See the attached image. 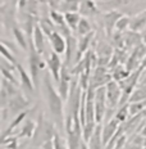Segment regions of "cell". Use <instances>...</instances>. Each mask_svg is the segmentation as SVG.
<instances>
[{"label": "cell", "instance_id": "cell-1", "mask_svg": "<svg viewBox=\"0 0 146 149\" xmlns=\"http://www.w3.org/2000/svg\"><path fill=\"white\" fill-rule=\"evenodd\" d=\"M51 74L50 73H45L44 76V91H45V97H46V103H48L49 111L50 114L54 120V122L58 126H60L63 123H66L64 120V112H63V99L60 98L58 90L51 85Z\"/></svg>", "mask_w": 146, "mask_h": 149}, {"label": "cell", "instance_id": "cell-2", "mask_svg": "<svg viewBox=\"0 0 146 149\" xmlns=\"http://www.w3.org/2000/svg\"><path fill=\"white\" fill-rule=\"evenodd\" d=\"M46 63L41 59V54H39L35 49L33 41L30 40V46H28V67L31 72V79L33 81V85L37 89L40 86V73L45 68Z\"/></svg>", "mask_w": 146, "mask_h": 149}, {"label": "cell", "instance_id": "cell-3", "mask_svg": "<svg viewBox=\"0 0 146 149\" xmlns=\"http://www.w3.org/2000/svg\"><path fill=\"white\" fill-rule=\"evenodd\" d=\"M108 111L107 102V89L99 88L95 90V121L98 125H101L102 120H105Z\"/></svg>", "mask_w": 146, "mask_h": 149}, {"label": "cell", "instance_id": "cell-4", "mask_svg": "<svg viewBox=\"0 0 146 149\" xmlns=\"http://www.w3.org/2000/svg\"><path fill=\"white\" fill-rule=\"evenodd\" d=\"M31 104V102L27 98L23 97L22 93H18L14 97H12L9 99L8 103V111H9V116L10 117H17L18 114H21L22 112L27 111L26 108Z\"/></svg>", "mask_w": 146, "mask_h": 149}, {"label": "cell", "instance_id": "cell-5", "mask_svg": "<svg viewBox=\"0 0 146 149\" xmlns=\"http://www.w3.org/2000/svg\"><path fill=\"white\" fill-rule=\"evenodd\" d=\"M72 73H71V70L67 68L63 64V68H62V73H60V80L58 82V93L60 95V98L64 100H68L69 98V93H71V84H72Z\"/></svg>", "mask_w": 146, "mask_h": 149}, {"label": "cell", "instance_id": "cell-6", "mask_svg": "<svg viewBox=\"0 0 146 149\" xmlns=\"http://www.w3.org/2000/svg\"><path fill=\"white\" fill-rule=\"evenodd\" d=\"M67 41V50H66V61H64V66L69 70H72V64H77V53H78V40L76 39L74 35H71L66 37Z\"/></svg>", "mask_w": 146, "mask_h": 149}, {"label": "cell", "instance_id": "cell-7", "mask_svg": "<svg viewBox=\"0 0 146 149\" xmlns=\"http://www.w3.org/2000/svg\"><path fill=\"white\" fill-rule=\"evenodd\" d=\"M105 89H107L108 108L113 109V108H116L117 105L120 103V99H122V89H120L119 84L116 82L114 80H111V81L105 86Z\"/></svg>", "mask_w": 146, "mask_h": 149}, {"label": "cell", "instance_id": "cell-8", "mask_svg": "<svg viewBox=\"0 0 146 149\" xmlns=\"http://www.w3.org/2000/svg\"><path fill=\"white\" fill-rule=\"evenodd\" d=\"M123 17V14L120 13L119 10H110L108 13H105L102 15V23H104V29H105V32H107V36L108 37H111L113 33L116 32V26H117V22Z\"/></svg>", "mask_w": 146, "mask_h": 149}, {"label": "cell", "instance_id": "cell-9", "mask_svg": "<svg viewBox=\"0 0 146 149\" xmlns=\"http://www.w3.org/2000/svg\"><path fill=\"white\" fill-rule=\"evenodd\" d=\"M46 66L49 68V73L53 76L55 82H59L60 80V73H62V68H63V63H62L60 58L57 53L51 52L50 55H49L48 61H46Z\"/></svg>", "mask_w": 146, "mask_h": 149}, {"label": "cell", "instance_id": "cell-10", "mask_svg": "<svg viewBox=\"0 0 146 149\" xmlns=\"http://www.w3.org/2000/svg\"><path fill=\"white\" fill-rule=\"evenodd\" d=\"M119 126H120V123L118 122L116 118H111L109 122H107L104 125V127H102V141H104L105 147H107V144L111 140V138L117 134Z\"/></svg>", "mask_w": 146, "mask_h": 149}, {"label": "cell", "instance_id": "cell-11", "mask_svg": "<svg viewBox=\"0 0 146 149\" xmlns=\"http://www.w3.org/2000/svg\"><path fill=\"white\" fill-rule=\"evenodd\" d=\"M124 36V50H133L136 46H138L140 44L144 42L142 40V35H140L137 32H132V31H126L123 33Z\"/></svg>", "mask_w": 146, "mask_h": 149}, {"label": "cell", "instance_id": "cell-12", "mask_svg": "<svg viewBox=\"0 0 146 149\" xmlns=\"http://www.w3.org/2000/svg\"><path fill=\"white\" fill-rule=\"evenodd\" d=\"M49 41H50V44L53 46V52L57 53L58 55L66 53V50H67V41L59 32L53 33V35L49 37Z\"/></svg>", "mask_w": 146, "mask_h": 149}, {"label": "cell", "instance_id": "cell-13", "mask_svg": "<svg viewBox=\"0 0 146 149\" xmlns=\"http://www.w3.org/2000/svg\"><path fill=\"white\" fill-rule=\"evenodd\" d=\"M80 15L82 18H91L99 14V9L96 7L95 1H90V0H83L80 4Z\"/></svg>", "mask_w": 146, "mask_h": 149}, {"label": "cell", "instance_id": "cell-14", "mask_svg": "<svg viewBox=\"0 0 146 149\" xmlns=\"http://www.w3.org/2000/svg\"><path fill=\"white\" fill-rule=\"evenodd\" d=\"M32 41H33V45H35V49L37 50V53L41 54V55L44 54V50H45V33L42 32V30H41V27H40L39 22H37L36 26H35Z\"/></svg>", "mask_w": 146, "mask_h": 149}, {"label": "cell", "instance_id": "cell-15", "mask_svg": "<svg viewBox=\"0 0 146 149\" xmlns=\"http://www.w3.org/2000/svg\"><path fill=\"white\" fill-rule=\"evenodd\" d=\"M94 36H95V32L92 31V32L89 33V35L80 37V40H78V53H77V63L82 61V58L85 57L86 53L89 52V48H90V45H91V41H92V39H94Z\"/></svg>", "mask_w": 146, "mask_h": 149}, {"label": "cell", "instance_id": "cell-16", "mask_svg": "<svg viewBox=\"0 0 146 149\" xmlns=\"http://www.w3.org/2000/svg\"><path fill=\"white\" fill-rule=\"evenodd\" d=\"M17 71H18V73H19V79H21L19 82H21V85H22V88L26 90V91H28L32 94V93L36 90V88H35V85H33L32 79H31V74L27 73V71L24 70L21 64L17 66Z\"/></svg>", "mask_w": 146, "mask_h": 149}, {"label": "cell", "instance_id": "cell-17", "mask_svg": "<svg viewBox=\"0 0 146 149\" xmlns=\"http://www.w3.org/2000/svg\"><path fill=\"white\" fill-rule=\"evenodd\" d=\"M145 29H146V10L133 15L131 18V23H129V31H132V32L140 33Z\"/></svg>", "mask_w": 146, "mask_h": 149}, {"label": "cell", "instance_id": "cell-18", "mask_svg": "<svg viewBox=\"0 0 146 149\" xmlns=\"http://www.w3.org/2000/svg\"><path fill=\"white\" fill-rule=\"evenodd\" d=\"M28 112H30L28 109L24 111V112H22L21 114H18L17 117H14V118L10 121V123H9V126L7 127V130H4V131H3V134H1V140H4V139H7V138H9V136H10L12 132H13L14 130L21 125V122L26 120V117H27V114H28Z\"/></svg>", "mask_w": 146, "mask_h": 149}, {"label": "cell", "instance_id": "cell-19", "mask_svg": "<svg viewBox=\"0 0 146 149\" xmlns=\"http://www.w3.org/2000/svg\"><path fill=\"white\" fill-rule=\"evenodd\" d=\"M87 145H89V149H105L104 141H102V126L101 125L96 126L94 135L90 139Z\"/></svg>", "mask_w": 146, "mask_h": 149}, {"label": "cell", "instance_id": "cell-20", "mask_svg": "<svg viewBox=\"0 0 146 149\" xmlns=\"http://www.w3.org/2000/svg\"><path fill=\"white\" fill-rule=\"evenodd\" d=\"M37 129V123L32 120H27L26 123L23 125V127L21 129V132L17 135V138H26V139H31L35 138V132Z\"/></svg>", "mask_w": 146, "mask_h": 149}, {"label": "cell", "instance_id": "cell-21", "mask_svg": "<svg viewBox=\"0 0 146 149\" xmlns=\"http://www.w3.org/2000/svg\"><path fill=\"white\" fill-rule=\"evenodd\" d=\"M39 24L41 27L42 32L45 33V36H48V37H50L54 32H57V26L51 21L50 15H48V17H40Z\"/></svg>", "mask_w": 146, "mask_h": 149}, {"label": "cell", "instance_id": "cell-22", "mask_svg": "<svg viewBox=\"0 0 146 149\" xmlns=\"http://www.w3.org/2000/svg\"><path fill=\"white\" fill-rule=\"evenodd\" d=\"M13 36L17 41V44L23 49V50H28V46H30V40L28 37L26 36V33L23 32V30H21L18 26H15L13 30Z\"/></svg>", "mask_w": 146, "mask_h": 149}, {"label": "cell", "instance_id": "cell-23", "mask_svg": "<svg viewBox=\"0 0 146 149\" xmlns=\"http://www.w3.org/2000/svg\"><path fill=\"white\" fill-rule=\"evenodd\" d=\"M80 4L81 1H77V0H63L60 7V13H78Z\"/></svg>", "mask_w": 146, "mask_h": 149}, {"label": "cell", "instance_id": "cell-24", "mask_svg": "<svg viewBox=\"0 0 146 149\" xmlns=\"http://www.w3.org/2000/svg\"><path fill=\"white\" fill-rule=\"evenodd\" d=\"M110 73H111V77H113V80L116 82H122V81H124L126 79H128L129 77V74H131V72H128L127 71V68L124 67V66H118L117 68H114L113 71H110Z\"/></svg>", "mask_w": 146, "mask_h": 149}, {"label": "cell", "instance_id": "cell-25", "mask_svg": "<svg viewBox=\"0 0 146 149\" xmlns=\"http://www.w3.org/2000/svg\"><path fill=\"white\" fill-rule=\"evenodd\" d=\"M146 100V85L137 86L135 89V91L132 93L131 98L128 100V104L132 103H138V102H145Z\"/></svg>", "mask_w": 146, "mask_h": 149}, {"label": "cell", "instance_id": "cell-26", "mask_svg": "<svg viewBox=\"0 0 146 149\" xmlns=\"http://www.w3.org/2000/svg\"><path fill=\"white\" fill-rule=\"evenodd\" d=\"M64 17H66V23L68 24V27L72 30V32L73 31L77 32L78 24L81 22V19H82L80 13H67V14H64Z\"/></svg>", "mask_w": 146, "mask_h": 149}, {"label": "cell", "instance_id": "cell-27", "mask_svg": "<svg viewBox=\"0 0 146 149\" xmlns=\"http://www.w3.org/2000/svg\"><path fill=\"white\" fill-rule=\"evenodd\" d=\"M128 116H129V104H124L123 107H120L119 109L117 111L116 117H114V118H116L118 122L122 125V123L128 121Z\"/></svg>", "mask_w": 146, "mask_h": 149}, {"label": "cell", "instance_id": "cell-28", "mask_svg": "<svg viewBox=\"0 0 146 149\" xmlns=\"http://www.w3.org/2000/svg\"><path fill=\"white\" fill-rule=\"evenodd\" d=\"M91 32H92L91 23L89 22L87 18H82V19H81V22H80V24H78V29H77V33H78L81 37H83V36L89 35V33H91Z\"/></svg>", "mask_w": 146, "mask_h": 149}, {"label": "cell", "instance_id": "cell-29", "mask_svg": "<svg viewBox=\"0 0 146 149\" xmlns=\"http://www.w3.org/2000/svg\"><path fill=\"white\" fill-rule=\"evenodd\" d=\"M146 111V100L145 102H138V103H132L129 104V116H137Z\"/></svg>", "mask_w": 146, "mask_h": 149}, {"label": "cell", "instance_id": "cell-30", "mask_svg": "<svg viewBox=\"0 0 146 149\" xmlns=\"http://www.w3.org/2000/svg\"><path fill=\"white\" fill-rule=\"evenodd\" d=\"M1 89H4L5 91L8 93V95H9L10 98L14 97L15 94H18V93H19V90L17 89V86L13 85L12 82H9L8 80H5L4 77L1 79Z\"/></svg>", "mask_w": 146, "mask_h": 149}, {"label": "cell", "instance_id": "cell-31", "mask_svg": "<svg viewBox=\"0 0 146 149\" xmlns=\"http://www.w3.org/2000/svg\"><path fill=\"white\" fill-rule=\"evenodd\" d=\"M0 52H1V55H3V58H5V59H7L8 62H10L12 64H14L15 67L18 66V62H17V59H15L14 58V55H13V52H10L9 50V49L7 48V46H5L4 44H3L1 42V45H0Z\"/></svg>", "mask_w": 146, "mask_h": 149}, {"label": "cell", "instance_id": "cell-32", "mask_svg": "<svg viewBox=\"0 0 146 149\" xmlns=\"http://www.w3.org/2000/svg\"><path fill=\"white\" fill-rule=\"evenodd\" d=\"M49 15H50L51 21L54 22V24L57 27H62L64 26L66 23V17H64L63 13H60V12H49Z\"/></svg>", "mask_w": 146, "mask_h": 149}, {"label": "cell", "instance_id": "cell-33", "mask_svg": "<svg viewBox=\"0 0 146 149\" xmlns=\"http://www.w3.org/2000/svg\"><path fill=\"white\" fill-rule=\"evenodd\" d=\"M129 23H131V18L127 17V15H123V17L117 22L116 31L117 32H120V33H124L127 29H129Z\"/></svg>", "mask_w": 146, "mask_h": 149}, {"label": "cell", "instance_id": "cell-34", "mask_svg": "<svg viewBox=\"0 0 146 149\" xmlns=\"http://www.w3.org/2000/svg\"><path fill=\"white\" fill-rule=\"evenodd\" d=\"M18 138H15V136H9V138L4 139V140H1V144L3 147L5 149H17L18 147Z\"/></svg>", "mask_w": 146, "mask_h": 149}, {"label": "cell", "instance_id": "cell-35", "mask_svg": "<svg viewBox=\"0 0 146 149\" xmlns=\"http://www.w3.org/2000/svg\"><path fill=\"white\" fill-rule=\"evenodd\" d=\"M0 70H1V74H3V77H4L5 80H8L9 82H12V84H13V85H15V86L21 85V82L18 81L17 79H15L14 72H10V71L5 70V68H0Z\"/></svg>", "mask_w": 146, "mask_h": 149}, {"label": "cell", "instance_id": "cell-36", "mask_svg": "<svg viewBox=\"0 0 146 149\" xmlns=\"http://www.w3.org/2000/svg\"><path fill=\"white\" fill-rule=\"evenodd\" d=\"M128 135H122L119 139H118V141H117V144H116V147H114V149H124V147H126V144H127V141H128V138H127Z\"/></svg>", "mask_w": 146, "mask_h": 149}, {"label": "cell", "instance_id": "cell-37", "mask_svg": "<svg viewBox=\"0 0 146 149\" xmlns=\"http://www.w3.org/2000/svg\"><path fill=\"white\" fill-rule=\"evenodd\" d=\"M42 149H55V144H54V140H49L44 143V144L41 145Z\"/></svg>", "mask_w": 146, "mask_h": 149}, {"label": "cell", "instance_id": "cell-38", "mask_svg": "<svg viewBox=\"0 0 146 149\" xmlns=\"http://www.w3.org/2000/svg\"><path fill=\"white\" fill-rule=\"evenodd\" d=\"M141 35H142V40H144V44H146V29L142 31Z\"/></svg>", "mask_w": 146, "mask_h": 149}, {"label": "cell", "instance_id": "cell-39", "mask_svg": "<svg viewBox=\"0 0 146 149\" xmlns=\"http://www.w3.org/2000/svg\"><path fill=\"white\" fill-rule=\"evenodd\" d=\"M141 68L142 70H146V55H145L144 61H142V63H141Z\"/></svg>", "mask_w": 146, "mask_h": 149}]
</instances>
